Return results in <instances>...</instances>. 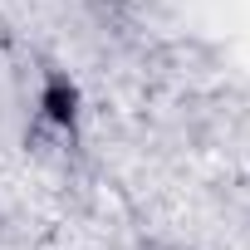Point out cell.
I'll list each match as a JSON object with an SVG mask.
<instances>
[{
  "label": "cell",
  "instance_id": "obj_1",
  "mask_svg": "<svg viewBox=\"0 0 250 250\" xmlns=\"http://www.w3.org/2000/svg\"><path fill=\"white\" fill-rule=\"evenodd\" d=\"M40 118L49 123L54 133H74V123H79V88L64 79V74H49L44 88H40Z\"/></svg>",
  "mask_w": 250,
  "mask_h": 250
}]
</instances>
